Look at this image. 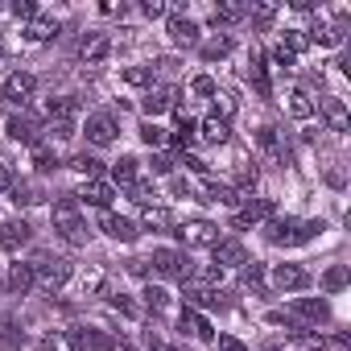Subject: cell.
I'll use <instances>...</instances> for the list:
<instances>
[{
  "label": "cell",
  "mask_w": 351,
  "mask_h": 351,
  "mask_svg": "<svg viewBox=\"0 0 351 351\" xmlns=\"http://www.w3.org/2000/svg\"><path fill=\"white\" fill-rule=\"evenodd\" d=\"M145 306H149L153 314H161V310L169 306V293H165L161 285H153V281H149V285H145Z\"/></svg>",
  "instance_id": "cell-43"
},
{
  "label": "cell",
  "mask_w": 351,
  "mask_h": 351,
  "mask_svg": "<svg viewBox=\"0 0 351 351\" xmlns=\"http://www.w3.org/2000/svg\"><path fill=\"white\" fill-rule=\"evenodd\" d=\"M29 236H34V228H29L25 219H9L5 228H0V248H5L9 256H17V252L29 244Z\"/></svg>",
  "instance_id": "cell-15"
},
{
  "label": "cell",
  "mask_w": 351,
  "mask_h": 351,
  "mask_svg": "<svg viewBox=\"0 0 351 351\" xmlns=\"http://www.w3.org/2000/svg\"><path fill=\"white\" fill-rule=\"evenodd\" d=\"M322 120H326V128H330V132H347V128H351L347 104H343L339 95H326V99H322Z\"/></svg>",
  "instance_id": "cell-19"
},
{
  "label": "cell",
  "mask_w": 351,
  "mask_h": 351,
  "mask_svg": "<svg viewBox=\"0 0 351 351\" xmlns=\"http://www.w3.org/2000/svg\"><path fill=\"white\" fill-rule=\"evenodd\" d=\"M83 132H87V141H91L95 149H108V145H116V136H120L112 112H91L87 124H83Z\"/></svg>",
  "instance_id": "cell-6"
},
{
  "label": "cell",
  "mask_w": 351,
  "mask_h": 351,
  "mask_svg": "<svg viewBox=\"0 0 351 351\" xmlns=\"http://www.w3.org/2000/svg\"><path fill=\"white\" fill-rule=\"evenodd\" d=\"M145 265H153L157 277H173V281H191V273H195L191 256H182L178 248H153V256Z\"/></svg>",
  "instance_id": "cell-3"
},
{
  "label": "cell",
  "mask_w": 351,
  "mask_h": 351,
  "mask_svg": "<svg viewBox=\"0 0 351 351\" xmlns=\"http://www.w3.org/2000/svg\"><path fill=\"white\" fill-rule=\"evenodd\" d=\"M141 141H145L149 149H161V145L169 141V132H165L161 124H153V120H145V124H141Z\"/></svg>",
  "instance_id": "cell-41"
},
{
  "label": "cell",
  "mask_w": 351,
  "mask_h": 351,
  "mask_svg": "<svg viewBox=\"0 0 351 351\" xmlns=\"http://www.w3.org/2000/svg\"><path fill=\"white\" fill-rule=\"evenodd\" d=\"M318 232H322V219H269V223H265V236H269V244H277V248L310 244Z\"/></svg>",
  "instance_id": "cell-2"
},
{
  "label": "cell",
  "mask_w": 351,
  "mask_h": 351,
  "mask_svg": "<svg viewBox=\"0 0 351 351\" xmlns=\"http://www.w3.org/2000/svg\"><path fill=\"white\" fill-rule=\"evenodd\" d=\"M281 46L298 58V54H306V50H310V34H306V29H285V34H281Z\"/></svg>",
  "instance_id": "cell-36"
},
{
  "label": "cell",
  "mask_w": 351,
  "mask_h": 351,
  "mask_svg": "<svg viewBox=\"0 0 351 351\" xmlns=\"http://www.w3.org/2000/svg\"><path fill=\"white\" fill-rule=\"evenodd\" d=\"M232 50H236L232 34H215V38H207V42H203V58H207V62H219V58H228Z\"/></svg>",
  "instance_id": "cell-28"
},
{
  "label": "cell",
  "mask_w": 351,
  "mask_h": 351,
  "mask_svg": "<svg viewBox=\"0 0 351 351\" xmlns=\"http://www.w3.org/2000/svg\"><path fill=\"white\" fill-rule=\"evenodd\" d=\"M265 219H273V203L244 195V199H240V211H236V219H232V228H252V223H265Z\"/></svg>",
  "instance_id": "cell-9"
},
{
  "label": "cell",
  "mask_w": 351,
  "mask_h": 351,
  "mask_svg": "<svg viewBox=\"0 0 351 351\" xmlns=\"http://www.w3.org/2000/svg\"><path fill=\"white\" fill-rule=\"evenodd\" d=\"M120 79H124L128 87H153V71H149V66H128Z\"/></svg>",
  "instance_id": "cell-44"
},
{
  "label": "cell",
  "mask_w": 351,
  "mask_h": 351,
  "mask_svg": "<svg viewBox=\"0 0 351 351\" xmlns=\"http://www.w3.org/2000/svg\"><path fill=\"white\" fill-rule=\"evenodd\" d=\"M240 273H244V289H252V293H265V265H261V261H248Z\"/></svg>",
  "instance_id": "cell-38"
},
{
  "label": "cell",
  "mask_w": 351,
  "mask_h": 351,
  "mask_svg": "<svg viewBox=\"0 0 351 351\" xmlns=\"http://www.w3.org/2000/svg\"><path fill=\"white\" fill-rule=\"evenodd\" d=\"M9 289L13 293H29L34 289V265H25V261L9 265Z\"/></svg>",
  "instance_id": "cell-29"
},
{
  "label": "cell",
  "mask_w": 351,
  "mask_h": 351,
  "mask_svg": "<svg viewBox=\"0 0 351 351\" xmlns=\"http://www.w3.org/2000/svg\"><path fill=\"white\" fill-rule=\"evenodd\" d=\"M322 289H326V293H339V289H347V265H335V269H326V273H322Z\"/></svg>",
  "instance_id": "cell-42"
},
{
  "label": "cell",
  "mask_w": 351,
  "mask_h": 351,
  "mask_svg": "<svg viewBox=\"0 0 351 351\" xmlns=\"http://www.w3.org/2000/svg\"><path fill=\"white\" fill-rule=\"evenodd\" d=\"M215 116L219 120H232L236 116V95L232 91H215Z\"/></svg>",
  "instance_id": "cell-46"
},
{
  "label": "cell",
  "mask_w": 351,
  "mask_h": 351,
  "mask_svg": "<svg viewBox=\"0 0 351 351\" xmlns=\"http://www.w3.org/2000/svg\"><path fill=\"white\" fill-rule=\"evenodd\" d=\"M244 17H248L244 5H215V13H211L215 25H236V21H244Z\"/></svg>",
  "instance_id": "cell-35"
},
{
  "label": "cell",
  "mask_w": 351,
  "mask_h": 351,
  "mask_svg": "<svg viewBox=\"0 0 351 351\" xmlns=\"http://www.w3.org/2000/svg\"><path fill=\"white\" fill-rule=\"evenodd\" d=\"M128 199H132L136 207H157V186L145 182V178H136V182L128 186Z\"/></svg>",
  "instance_id": "cell-32"
},
{
  "label": "cell",
  "mask_w": 351,
  "mask_h": 351,
  "mask_svg": "<svg viewBox=\"0 0 351 351\" xmlns=\"http://www.w3.org/2000/svg\"><path fill=\"white\" fill-rule=\"evenodd\" d=\"M293 62H298V58H293V54H289V50H285V46H281V42H277V46H273V66H277V71H285V75H289V71H293Z\"/></svg>",
  "instance_id": "cell-49"
},
{
  "label": "cell",
  "mask_w": 351,
  "mask_h": 351,
  "mask_svg": "<svg viewBox=\"0 0 351 351\" xmlns=\"http://www.w3.org/2000/svg\"><path fill=\"white\" fill-rule=\"evenodd\" d=\"M136 165H141V161H136V157H132V153H124V157H120V161H112V182H116V186H124V191H128V186H132V182H136V178H141V169H136Z\"/></svg>",
  "instance_id": "cell-24"
},
{
  "label": "cell",
  "mask_w": 351,
  "mask_h": 351,
  "mask_svg": "<svg viewBox=\"0 0 351 351\" xmlns=\"http://www.w3.org/2000/svg\"><path fill=\"white\" fill-rule=\"evenodd\" d=\"M34 91H38V79H34V75H25V71H17V75H9V83H5V87H0V99L25 104V99H34Z\"/></svg>",
  "instance_id": "cell-17"
},
{
  "label": "cell",
  "mask_w": 351,
  "mask_h": 351,
  "mask_svg": "<svg viewBox=\"0 0 351 351\" xmlns=\"http://www.w3.org/2000/svg\"><path fill=\"white\" fill-rule=\"evenodd\" d=\"M50 223H54V232H58L66 244H75V248H83V244L91 240V228H87V219L79 215V199H75V195H62V199L54 203Z\"/></svg>",
  "instance_id": "cell-1"
},
{
  "label": "cell",
  "mask_w": 351,
  "mask_h": 351,
  "mask_svg": "<svg viewBox=\"0 0 351 351\" xmlns=\"http://www.w3.org/2000/svg\"><path fill=\"white\" fill-rule=\"evenodd\" d=\"M169 191H173V195H178V199H191V195H195V186H191V178H182V173H173V178H169Z\"/></svg>",
  "instance_id": "cell-53"
},
{
  "label": "cell",
  "mask_w": 351,
  "mask_h": 351,
  "mask_svg": "<svg viewBox=\"0 0 351 351\" xmlns=\"http://www.w3.org/2000/svg\"><path fill=\"white\" fill-rule=\"evenodd\" d=\"M75 199H83L87 207H99V211H108V207H112V199H116V186H112V182H104V178H95V182H83Z\"/></svg>",
  "instance_id": "cell-16"
},
{
  "label": "cell",
  "mask_w": 351,
  "mask_h": 351,
  "mask_svg": "<svg viewBox=\"0 0 351 351\" xmlns=\"http://www.w3.org/2000/svg\"><path fill=\"white\" fill-rule=\"evenodd\" d=\"M191 91H195V95H203V99H215V91H219V87H215V79H211V75H199V79L191 83Z\"/></svg>",
  "instance_id": "cell-50"
},
{
  "label": "cell",
  "mask_w": 351,
  "mask_h": 351,
  "mask_svg": "<svg viewBox=\"0 0 351 351\" xmlns=\"http://www.w3.org/2000/svg\"><path fill=\"white\" fill-rule=\"evenodd\" d=\"M29 153H34V165H38V173H54V169H58V153H54L46 141H42V145H34Z\"/></svg>",
  "instance_id": "cell-33"
},
{
  "label": "cell",
  "mask_w": 351,
  "mask_h": 351,
  "mask_svg": "<svg viewBox=\"0 0 351 351\" xmlns=\"http://www.w3.org/2000/svg\"><path fill=\"white\" fill-rule=\"evenodd\" d=\"M211 256H215V269L223 273V269H244L248 265V248L240 244V240H219L215 248H211Z\"/></svg>",
  "instance_id": "cell-12"
},
{
  "label": "cell",
  "mask_w": 351,
  "mask_h": 351,
  "mask_svg": "<svg viewBox=\"0 0 351 351\" xmlns=\"http://www.w3.org/2000/svg\"><path fill=\"white\" fill-rule=\"evenodd\" d=\"M289 310H293L298 318L314 322V326H318V322H330V318H335V314H330V302H326V298H293V302H289Z\"/></svg>",
  "instance_id": "cell-14"
},
{
  "label": "cell",
  "mask_w": 351,
  "mask_h": 351,
  "mask_svg": "<svg viewBox=\"0 0 351 351\" xmlns=\"http://www.w3.org/2000/svg\"><path fill=\"white\" fill-rule=\"evenodd\" d=\"M46 116H50V120H75V116H79V99H75V95H58V99L46 104Z\"/></svg>",
  "instance_id": "cell-30"
},
{
  "label": "cell",
  "mask_w": 351,
  "mask_h": 351,
  "mask_svg": "<svg viewBox=\"0 0 351 351\" xmlns=\"http://www.w3.org/2000/svg\"><path fill=\"white\" fill-rule=\"evenodd\" d=\"M99 228H104V236L108 240H116V244H132L141 232H136V223L132 219H124V215H116V211H99Z\"/></svg>",
  "instance_id": "cell-10"
},
{
  "label": "cell",
  "mask_w": 351,
  "mask_h": 351,
  "mask_svg": "<svg viewBox=\"0 0 351 351\" xmlns=\"http://www.w3.org/2000/svg\"><path fill=\"white\" fill-rule=\"evenodd\" d=\"M199 141H203V145H228V141H232V128H228V120H219V116H207V120L199 124Z\"/></svg>",
  "instance_id": "cell-23"
},
{
  "label": "cell",
  "mask_w": 351,
  "mask_h": 351,
  "mask_svg": "<svg viewBox=\"0 0 351 351\" xmlns=\"http://www.w3.org/2000/svg\"><path fill=\"white\" fill-rule=\"evenodd\" d=\"M5 128H9V136H13L17 145H29V149H34V145H42V136H38V132H42V124H38V116H29V112H13Z\"/></svg>",
  "instance_id": "cell-8"
},
{
  "label": "cell",
  "mask_w": 351,
  "mask_h": 351,
  "mask_svg": "<svg viewBox=\"0 0 351 351\" xmlns=\"http://www.w3.org/2000/svg\"><path fill=\"white\" fill-rule=\"evenodd\" d=\"M21 38H25V42H34V46H38V42H50V38H58V21L38 13V17H34L25 29H21Z\"/></svg>",
  "instance_id": "cell-21"
},
{
  "label": "cell",
  "mask_w": 351,
  "mask_h": 351,
  "mask_svg": "<svg viewBox=\"0 0 351 351\" xmlns=\"http://www.w3.org/2000/svg\"><path fill=\"white\" fill-rule=\"evenodd\" d=\"M178 330L191 335V339H199V343H215V326H211L199 310H191V306H182V314H178Z\"/></svg>",
  "instance_id": "cell-13"
},
{
  "label": "cell",
  "mask_w": 351,
  "mask_h": 351,
  "mask_svg": "<svg viewBox=\"0 0 351 351\" xmlns=\"http://www.w3.org/2000/svg\"><path fill=\"white\" fill-rule=\"evenodd\" d=\"M46 132H50V141H71V136L79 132V124H75V120H50Z\"/></svg>",
  "instance_id": "cell-45"
},
{
  "label": "cell",
  "mask_w": 351,
  "mask_h": 351,
  "mask_svg": "<svg viewBox=\"0 0 351 351\" xmlns=\"http://www.w3.org/2000/svg\"><path fill=\"white\" fill-rule=\"evenodd\" d=\"M149 165H153V173H173V165H178V161H173L169 153H157V157H153Z\"/></svg>",
  "instance_id": "cell-56"
},
{
  "label": "cell",
  "mask_w": 351,
  "mask_h": 351,
  "mask_svg": "<svg viewBox=\"0 0 351 351\" xmlns=\"http://www.w3.org/2000/svg\"><path fill=\"white\" fill-rule=\"evenodd\" d=\"M248 79H252V87H256V95H261V99H269V95H273V87H269V62H265V54H261V50H252Z\"/></svg>",
  "instance_id": "cell-22"
},
{
  "label": "cell",
  "mask_w": 351,
  "mask_h": 351,
  "mask_svg": "<svg viewBox=\"0 0 351 351\" xmlns=\"http://www.w3.org/2000/svg\"><path fill=\"white\" fill-rule=\"evenodd\" d=\"M75 339V347H83V351H112L116 347V339L112 335H99L95 326H87V330H79V335H71Z\"/></svg>",
  "instance_id": "cell-25"
},
{
  "label": "cell",
  "mask_w": 351,
  "mask_h": 351,
  "mask_svg": "<svg viewBox=\"0 0 351 351\" xmlns=\"http://www.w3.org/2000/svg\"><path fill=\"white\" fill-rule=\"evenodd\" d=\"M141 108H145V116L153 120V116H161V112H169L173 108V87H149L145 91V99H141Z\"/></svg>",
  "instance_id": "cell-20"
},
{
  "label": "cell",
  "mask_w": 351,
  "mask_h": 351,
  "mask_svg": "<svg viewBox=\"0 0 351 351\" xmlns=\"http://www.w3.org/2000/svg\"><path fill=\"white\" fill-rule=\"evenodd\" d=\"M236 186H240V191H252V186H256V165H240V169H236Z\"/></svg>",
  "instance_id": "cell-52"
},
{
  "label": "cell",
  "mask_w": 351,
  "mask_h": 351,
  "mask_svg": "<svg viewBox=\"0 0 351 351\" xmlns=\"http://www.w3.org/2000/svg\"><path fill=\"white\" fill-rule=\"evenodd\" d=\"M248 9V17L256 21V25H269L273 17H277V5H244Z\"/></svg>",
  "instance_id": "cell-48"
},
{
  "label": "cell",
  "mask_w": 351,
  "mask_h": 351,
  "mask_svg": "<svg viewBox=\"0 0 351 351\" xmlns=\"http://www.w3.org/2000/svg\"><path fill=\"white\" fill-rule=\"evenodd\" d=\"M273 289H281V293H302V289H310V273H306L302 265H277V269H273Z\"/></svg>",
  "instance_id": "cell-11"
},
{
  "label": "cell",
  "mask_w": 351,
  "mask_h": 351,
  "mask_svg": "<svg viewBox=\"0 0 351 351\" xmlns=\"http://www.w3.org/2000/svg\"><path fill=\"white\" fill-rule=\"evenodd\" d=\"M108 302H112V310H120V314H128V318L136 314V306L128 302V293H108Z\"/></svg>",
  "instance_id": "cell-55"
},
{
  "label": "cell",
  "mask_w": 351,
  "mask_h": 351,
  "mask_svg": "<svg viewBox=\"0 0 351 351\" xmlns=\"http://www.w3.org/2000/svg\"><path fill=\"white\" fill-rule=\"evenodd\" d=\"M169 141H173V145H178V149H191V145L199 141V124L182 116V124H178V128H173V136H169Z\"/></svg>",
  "instance_id": "cell-39"
},
{
  "label": "cell",
  "mask_w": 351,
  "mask_h": 351,
  "mask_svg": "<svg viewBox=\"0 0 351 351\" xmlns=\"http://www.w3.org/2000/svg\"><path fill=\"white\" fill-rule=\"evenodd\" d=\"M182 165H186V169H195V173H207V161H203V157H195V153H182Z\"/></svg>",
  "instance_id": "cell-59"
},
{
  "label": "cell",
  "mask_w": 351,
  "mask_h": 351,
  "mask_svg": "<svg viewBox=\"0 0 351 351\" xmlns=\"http://www.w3.org/2000/svg\"><path fill=\"white\" fill-rule=\"evenodd\" d=\"M79 54H83V62H87V66H99V62L112 54V42H108V38H91V42H83V50H79Z\"/></svg>",
  "instance_id": "cell-31"
},
{
  "label": "cell",
  "mask_w": 351,
  "mask_h": 351,
  "mask_svg": "<svg viewBox=\"0 0 351 351\" xmlns=\"http://www.w3.org/2000/svg\"><path fill=\"white\" fill-rule=\"evenodd\" d=\"M9 13H13L17 21H34V17H38V5H29V0H17V5H13Z\"/></svg>",
  "instance_id": "cell-54"
},
{
  "label": "cell",
  "mask_w": 351,
  "mask_h": 351,
  "mask_svg": "<svg viewBox=\"0 0 351 351\" xmlns=\"http://www.w3.org/2000/svg\"><path fill=\"white\" fill-rule=\"evenodd\" d=\"M71 169L79 173L83 182H95L99 173H104V161H99L95 153H79V157H71Z\"/></svg>",
  "instance_id": "cell-27"
},
{
  "label": "cell",
  "mask_w": 351,
  "mask_h": 351,
  "mask_svg": "<svg viewBox=\"0 0 351 351\" xmlns=\"http://www.w3.org/2000/svg\"><path fill=\"white\" fill-rule=\"evenodd\" d=\"M13 182H17V178H13V169L0 161V195H9V191H13Z\"/></svg>",
  "instance_id": "cell-58"
},
{
  "label": "cell",
  "mask_w": 351,
  "mask_h": 351,
  "mask_svg": "<svg viewBox=\"0 0 351 351\" xmlns=\"http://www.w3.org/2000/svg\"><path fill=\"white\" fill-rule=\"evenodd\" d=\"M13 203L17 207H38V203H46V191L38 186V182H13Z\"/></svg>",
  "instance_id": "cell-26"
},
{
  "label": "cell",
  "mask_w": 351,
  "mask_h": 351,
  "mask_svg": "<svg viewBox=\"0 0 351 351\" xmlns=\"http://www.w3.org/2000/svg\"><path fill=\"white\" fill-rule=\"evenodd\" d=\"M178 240H182L186 248H215L223 236H219L215 223H207V219H191L186 228H178Z\"/></svg>",
  "instance_id": "cell-7"
},
{
  "label": "cell",
  "mask_w": 351,
  "mask_h": 351,
  "mask_svg": "<svg viewBox=\"0 0 351 351\" xmlns=\"http://www.w3.org/2000/svg\"><path fill=\"white\" fill-rule=\"evenodd\" d=\"M207 203H223V207H240V195L228 182H207Z\"/></svg>",
  "instance_id": "cell-34"
},
{
  "label": "cell",
  "mask_w": 351,
  "mask_h": 351,
  "mask_svg": "<svg viewBox=\"0 0 351 351\" xmlns=\"http://www.w3.org/2000/svg\"><path fill=\"white\" fill-rule=\"evenodd\" d=\"M145 228L149 232H161V228H173V215H169V207H145Z\"/></svg>",
  "instance_id": "cell-37"
},
{
  "label": "cell",
  "mask_w": 351,
  "mask_h": 351,
  "mask_svg": "<svg viewBox=\"0 0 351 351\" xmlns=\"http://www.w3.org/2000/svg\"><path fill=\"white\" fill-rule=\"evenodd\" d=\"M66 281H71V265H66V261H46V256H42V261L34 265V285H42L46 293H58Z\"/></svg>",
  "instance_id": "cell-4"
},
{
  "label": "cell",
  "mask_w": 351,
  "mask_h": 351,
  "mask_svg": "<svg viewBox=\"0 0 351 351\" xmlns=\"http://www.w3.org/2000/svg\"><path fill=\"white\" fill-rule=\"evenodd\" d=\"M289 116H293V120H310V116H314V104H310L306 91H293V95H289Z\"/></svg>",
  "instance_id": "cell-40"
},
{
  "label": "cell",
  "mask_w": 351,
  "mask_h": 351,
  "mask_svg": "<svg viewBox=\"0 0 351 351\" xmlns=\"http://www.w3.org/2000/svg\"><path fill=\"white\" fill-rule=\"evenodd\" d=\"M256 145H261V153L269 161H289V145H281V132L273 124H261L256 128Z\"/></svg>",
  "instance_id": "cell-18"
},
{
  "label": "cell",
  "mask_w": 351,
  "mask_h": 351,
  "mask_svg": "<svg viewBox=\"0 0 351 351\" xmlns=\"http://www.w3.org/2000/svg\"><path fill=\"white\" fill-rule=\"evenodd\" d=\"M141 13H145L149 21H157V17H165V5H161V0H145V5H141Z\"/></svg>",
  "instance_id": "cell-57"
},
{
  "label": "cell",
  "mask_w": 351,
  "mask_h": 351,
  "mask_svg": "<svg viewBox=\"0 0 351 351\" xmlns=\"http://www.w3.org/2000/svg\"><path fill=\"white\" fill-rule=\"evenodd\" d=\"M165 34H169V42L178 46V50H191V46H199V42H203V34H199V21H191L186 13H169V21H165Z\"/></svg>",
  "instance_id": "cell-5"
},
{
  "label": "cell",
  "mask_w": 351,
  "mask_h": 351,
  "mask_svg": "<svg viewBox=\"0 0 351 351\" xmlns=\"http://www.w3.org/2000/svg\"><path fill=\"white\" fill-rule=\"evenodd\" d=\"M42 351H75V339H71V335H62V330H54V335H46V339H42Z\"/></svg>",
  "instance_id": "cell-47"
},
{
  "label": "cell",
  "mask_w": 351,
  "mask_h": 351,
  "mask_svg": "<svg viewBox=\"0 0 351 351\" xmlns=\"http://www.w3.org/2000/svg\"><path fill=\"white\" fill-rule=\"evenodd\" d=\"M211 347H215V351H248V343H244V339H236V335H219Z\"/></svg>",
  "instance_id": "cell-51"
},
{
  "label": "cell",
  "mask_w": 351,
  "mask_h": 351,
  "mask_svg": "<svg viewBox=\"0 0 351 351\" xmlns=\"http://www.w3.org/2000/svg\"><path fill=\"white\" fill-rule=\"evenodd\" d=\"M0 58H5V46H0Z\"/></svg>",
  "instance_id": "cell-60"
}]
</instances>
